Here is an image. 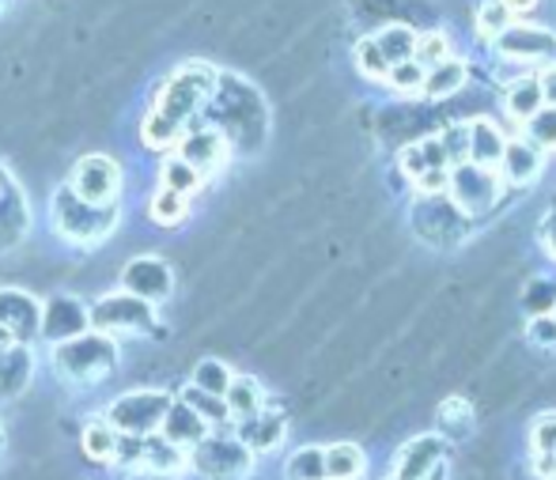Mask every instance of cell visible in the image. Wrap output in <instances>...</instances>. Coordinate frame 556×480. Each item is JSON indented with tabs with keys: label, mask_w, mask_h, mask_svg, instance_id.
Segmentation results:
<instances>
[{
	"label": "cell",
	"mask_w": 556,
	"mask_h": 480,
	"mask_svg": "<svg viewBox=\"0 0 556 480\" xmlns=\"http://www.w3.org/2000/svg\"><path fill=\"white\" fill-rule=\"evenodd\" d=\"M216 88H220V73L205 61H186L175 76L160 88L152 114L144 117L140 132H144L148 148H175L186 129L201 117V110L213 102Z\"/></svg>",
	"instance_id": "6da1fadb"
},
{
	"label": "cell",
	"mask_w": 556,
	"mask_h": 480,
	"mask_svg": "<svg viewBox=\"0 0 556 480\" xmlns=\"http://www.w3.org/2000/svg\"><path fill=\"white\" fill-rule=\"evenodd\" d=\"M50 364L53 375L68 386H96L103 379H111L117 367V341L106 333H88L73 337V341H61L50 349Z\"/></svg>",
	"instance_id": "7a4b0ae2"
},
{
	"label": "cell",
	"mask_w": 556,
	"mask_h": 480,
	"mask_svg": "<svg viewBox=\"0 0 556 480\" xmlns=\"http://www.w3.org/2000/svg\"><path fill=\"white\" fill-rule=\"evenodd\" d=\"M117 219H122V209H117V204H88L68 190V186H61L50 201L53 231H58L65 242H73V247H96V242H106L114 235Z\"/></svg>",
	"instance_id": "3957f363"
},
{
	"label": "cell",
	"mask_w": 556,
	"mask_h": 480,
	"mask_svg": "<svg viewBox=\"0 0 556 480\" xmlns=\"http://www.w3.org/2000/svg\"><path fill=\"white\" fill-rule=\"evenodd\" d=\"M170 401H175V393L163 390V386H152V390H129V393H122V397H114V405L106 408L103 420L111 424L117 435L148 439L160 431Z\"/></svg>",
	"instance_id": "277c9868"
},
{
	"label": "cell",
	"mask_w": 556,
	"mask_h": 480,
	"mask_svg": "<svg viewBox=\"0 0 556 480\" xmlns=\"http://www.w3.org/2000/svg\"><path fill=\"white\" fill-rule=\"evenodd\" d=\"M446 201L462 212V216H484L500 204L504 197V178L500 170H489V167H477V163H454L446 170Z\"/></svg>",
	"instance_id": "5b68a950"
},
{
	"label": "cell",
	"mask_w": 556,
	"mask_h": 480,
	"mask_svg": "<svg viewBox=\"0 0 556 480\" xmlns=\"http://www.w3.org/2000/svg\"><path fill=\"white\" fill-rule=\"evenodd\" d=\"M88 321L96 333H106L114 341L117 337H140L155 329V306L129 295V291H114V295H103L88 306Z\"/></svg>",
	"instance_id": "8992f818"
},
{
	"label": "cell",
	"mask_w": 556,
	"mask_h": 480,
	"mask_svg": "<svg viewBox=\"0 0 556 480\" xmlns=\"http://www.w3.org/2000/svg\"><path fill=\"white\" fill-rule=\"evenodd\" d=\"M186 466L205 480H242L254 469V454L239 443L235 435H208L186 454Z\"/></svg>",
	"instance_id": "52a82bcc"
},
{
	"label": "cell",
	"mask_w": 556,
	"mask_h": 480,
	"mask_svg": "<svg viewBox=\"0 0 556 480\" xmlns=\"http://www.w3.org/2000/svg\"><path fill=\"white\" fill-rule=\"evenodd\" d=\"M492 46H496V53L504 61H519V65L538 68V65H549L556 58V30L542 27V23L515 20Z\"/></svg>",
	"instance_id": "ba28073f"
},
{
	"label": "cell",
	"mask_w": 556,
	"mask_h": 480,
	"mask_svg": "<svg viewBox=\"0 0 556 480\" xmlns=\"http://www.w3.org/2000/svg\"><path fill=\"white\" fill-rule=\"evenodd\" d=\"M68 190L88 204H117V193H122V167H117L111 155H99V152L84 155L73 167Z\"/></svg>",
	"instance_id": "9c48e42d"
},
{
	"label": "cell",
	"mask_w": 556,
	"mask_h": 480,
	"mask_svg": "<svg viewBox=\"0 0 556 480\" xmlns=\"http://www.w3.org/2000/svg\"><path fill=\"white\" fill-rule=\"evenodd\" d=\"M175 155L186 163V167L198 170L201 182H205V178H213L216 170L227 163V155H231V140H227L216 125H193V129H186L182 140L175 144Z\"/></svg>",
	"instance_id": "30bf717a"
},
{
	"label": "cell",
	"mask_w": 556,
	"mask_h": 480,
	"mask_svg": "<svg viewBox=\"0 0 556 480\" xmlns=\"http://www.w3.org/2000/svg\"><path fill=\"white\" fill-rule=\"evenodd\" d=\"M91 321H88V303L76 295H50L42 303V318H38V337L46 344H61V341H73V337L88 333Z\"/></svg>",
	"instance_id": "8fae6325"
},
{
	"label": "cell",
	"mask_w": 556,
	"mask_h": 480,
	"mask_svg": "<svg viewBox=\"0 0 556 480\" xmlns=\"http://www.w3.org/2000/svg\"><path fill=\"white\" fill-rule=\"evenodd\" d=\"M122 291L144 299V303H163L175 291V273L163 257H132L122 273Z\"/></svg>",
	"instance_id": "7c38bea8"
},
{
	"label": "cell",
	"mask_w": 556,
	"mask_h": 480,
	"mask_svg": "<svg viewBox=\"0 0 556 480\" xmlns=\"http://www.w3.org/2000/svg\"><path fill=\"white\" fill-rule=\"evenodd\" d=\"M38 318H42V303L23 288H0V326L12 333L15 344L27 349L38 337Z\"/></svg>",
	"instance_id": "4fadbf2b"
},
{
	"label": "cell",
	"mask_w": 556,
	"mask_h": 480,
	"mask_svg": "<svg viewBox=\"0 0 556 480\" xmlns=\"http://www.w3.org/2000/svg\"><path fill=\"white\" fill-rule=\"evenodd\" d=\"M446 439L440 435H417L394 454V469L390 480H425L440 462H446Z\"/></svg>",
	"instance_id": "5bb4252c"
},
{
	"label": "cell",
	"mask_w": 556,
	"mask_h": 480,
	"mask_svg": "<svg viewBox=\"0 0 556 480\" xmlns=\"http://www.w3.org/2000/svg\"><path fill=\"white\" fill-rule=\"evenodd\" d=\"M30 227V212H27V197L15 186V178L8 170H0V254L15 250L27 239Z\"/></svg>",
	"instance_id": "9a60e30c"
},
{
	"label": "cell",
	"mask_w": 556,
	"mask_h": 480,
	"mask_svg": "<svg viewBox=\"0 0 556 480\" xmlns=\"http://www.w3.org/2000/svg\"><path fill=\"white\" fill-rule=\"evenodd\" d=\"M496 170H500V178H504V186H530V182H538V178H542L545 152L530 144V140H522V137H507Z\"/></svg>",
	"instance_id": "2e32d148"
},
{
	"label": "cell",
	"mask_w": 556,
	"mask_h": 480,
	"mask_svg": "<svg viewBox=\"0 0 556 480\" xmlns=\"http://www.w3.org/2000/svg\"><path fill=\"white\" fill-rule=\"evenodd\" d=\"M285 435H288V420L277 413V408H262V413L235 424V439H239L250 454L277 451V446L285 443Z\"/></svg>",
	"instance_id": "e0dca14e"
},
{
	"label": "cell",
	"mask_w": 556,
	"mask_h": 480,
	"mask_svg": "<svg viewBox=\"0 0 556 480\" xmlns=\"http://www.w3.org/2000/svg\"><path fill=\"white\" fill-rule=\"evenodd\" d=\"M155 435H163L170 446H178V451H186L190 454L193 446L201 443V439H208L213 435V428H208L205 420H201L198 413H193L186 401H170V408H167V416H163V424H160V431Z\"/></svg>",
	"instance_id": "ac0fdd59"
},
{
	"label": "cell",
	"mask_w": 556,
	"mask_h": 480,
	"mask_svg": "<svg viewBox=\"0 0 556 480\" xmlns=\"http://www.w3.org/2000/svg\"><path fill=\"white\" fill-rule=\"evenodd\" d=\"M504 144H507L504 129H500L492 117H473V122H469V163L496 170L500 155H504Z\"/></svg>",
	"instance_id": "d6986e66"
},
{
	"label": "cell",
	"mask_w": 556,
	"mask_h": 480,
	"mask_svg": "<svg viewBox=\"0 0 556 480\" xmlns=\"http://www.w3.org/2000/svg\"><path fill=\"white\" fill-rule=\"evenodd\" d=\"M542 106H545V96H542V84H538V73H527V76H519V80L507 84L504 110L519 129H522V122H530Z\"/></svg>",
	"instance_id": "ffe728a7"
},
{
	"label": "cell",
	"mask_w": 556,
	"mask_h": 480,
	"mask_svg": "<svg viewBox=\"0 0 556 480\" xmlns=\"http://www.w3.org/2000/svg\"><path fill=\"white\" fill-rule=\"evenodd\" d=\"M186 451L170 446L163 435H148L144 439V458H140V473L148 477H178L186 473Z\"/></svg>",
	"instance_id": "44dd1931"
},
{
	"label": "cell",
	"mask_w": 556,
	"mask_h": 480,
	"mask_svg": "<svg viewBox=\"0 0 556 480\" xmlns=\"http://www.w3.org/2000/svg\"><path fill=\"white\" fill-rule=\"evenodd\" d=\"M466 84H469V65L462 58H446L425 73V88H420V96L425 99H451L454 91H462Z\"/></svg>",
	"instance_id": "7402d4cb"
},
{
	"label": "cell",
	"mask_w": 556,
	"mask_h": 480,
	"mask_svg": "<svg viewBox=\"0 0 556 480\" xmlns=\"http://www.w3.org/2000/svg\"><path fill=\"white\" fill-rule=\"evenodd\" d=\"M224 405H227V416H231V424L247 420V416L262 413L265 408V390L257 379H250V375H235L231 386H227L224 393Z\"/></svg>",
	"instance_id": "603a6c76"
},
{
	"label": "cell",
	"mask_w": 556,
	"mask_h": 480,
	"mask_svg": "<svg viewBox=\"0 0 556 480\" xmlns=\"http://www.w3.org/2000/svg\"><path fill=\"white\" fill-rule=\"evenodd\" d=\"M30 371H35V359L23 344L0 352V397H15L30 386Z\"/></svg>",
	"instance_id": "cb8c5ba5"
},
{
	"label": "cell",
	"mask_w": 556,
	"mask_h": 480,
	"mask_svg": "<svg viewBox=\"0 0 556 480\" xmlns=\"http://www.w3.org/2000/svg\"><path fill=\"white\" fill-rule=\"evenodd\" d=\"M397 163H402V170L409 175V182H417V178L428 175V170H451L440 137H428V140H420V144H409Z\"/></svg>",
	"instance_id": "d4e9b609"
},
{
	"label": "cell",
	"mask_w": 556,
	"mask_h": 480,
	"mask_svg": "<svg viewBox=\"0 0 556 480\" xmlns=\"http://www.w3.org/2000/svg\"><path fill=\"white\" fill-rule=\"evenodd\" d=\"M371 42L379 46L382 61L394 68V65H402V61H413V50H417V30L405 27V23H387L382 30H375Z\"/></svg>",
	"instance_id": "484cf974"
},
{
	"label": "cell",
	"mask_w": 556,
	"mask_h": 480,
	"mask_svg": "<svg viewBox=\"0 0 556 480\" xmlns=\"http://www.w3.org/2000/svg\"><path fill=\"white\" fill-rule=\"evenodd\" d=\"M326 480H359L367 473V454L356 443H333L323 446Z\"/></svg>",
	"instance_id": "4316f807"
},
{
	"label": "cell",
	"mask_w": 556,
	"mask_h": 480,
	"mask_svg": "<svg viewBox=\"0 0 556 480\" xmlns=\"http://www.w3.org/2000/svg\"><path fill=\"white\" fill-rule=\"evenodd\" d=\"M473 431V405L466 397H446L440 405V439L462 443Z\"/></svg>",
	"instance_id": "83f0119b"
},
{
	"label": "cell",
	"mask_w": 556,
	"mask_h": 480,
	"mask_svg": "<svg viewBox=\"0 0 556 480\" xmlns=\"http://www.w3.org/2000/svg\"><path fill=\"white\" fill-rule=\"evenodd\" d=\"M148 216L155 219L160 227H178L186 216H190V197L175 193V190H155L152 201H148Z\"/></svg>",
	"instance_id": "f1b7e54d"
},
{
	"label": "cell",
	"mask_w": 556,
	"mask_h": 480,
	"mask_svg": "<svg viewBox=\"0 0 556 480\" xmlns=\"http://www.w3.org/2000/svg\"><path fill=\"white\" fill-rule=\"evenodd\" d=\"M231 379H235V371L224 364V359L205 356L198 367H193L190 386H193V390H201V393H213V397H224L227 386H231Z\"/></svg>",
	"instance_id": "f546056e"
},
{
	"label": "cell",
	"mask_w": 556,
	"mask_h": 480,
	"mask_svg": "<svg viewBox=\"0 0 556 480\" xmlns=\"http://www.w3.org/2000/svg\"><path fill=\"white\" fill-rule=\"evenodd\" d=\"M178 401H186V405H190L193 413H198L201 420H205L213 431H216V428H227V424H231L224 397H213V393H201V390H193V386H186V390L178 393Z\"/></svg>",
	"instance_id": "4dcf8cb0"
},
{
	"label": "cell",
	"mask_w": 556,
	"mask_h": 480,
	"mask_svg": "<svg viewBox=\"0 0 556 480\" xmlns=\"http://www.w3.org/2000/svg\"><path fill=\"white\" fill-rule=\"evenodd\" d=\"M519 137L530 140L534 148H542L545 155L556 152V106H542L530 122H522Z\"/></svg>",
	"instance_id": "1f68e13d"
},
{
	"label": "cell",
	"mask_w": 556,
	"mask_h": 480,
	"mask_svg": "<svg viewBox=\"0 0 556 480\" xmlns=\"http://www.w3.org/2000/svg\"><path fill=\"white\" fill-rule=\"evenodd\" d=\"M80 446L91 462H111L114 458V446H117V431L106 420H91L80 435Z\"/></svg>",
	"instance_id": "d6a6232c"
},
{
	"label": "cell",
	"mask_w": 556,
	"mask_h": 480,
	"mask_svg": "<svg viewBox=\"0 0 556 480\" xmlns=\"http://www.w3.org/2000/svg\"><path fill=\"white\" fill-rule=\"evenodd\" d=\"M511 23H515V15L507 12L504 0H481V8H477V35H481L484 42H496Z\"/></svg>",
	"instance_id": "836d02e7"
},
{
	"label": "cell",
	"mask_w": 556,
	"mask_h": 480,
	"mask_svg": "<svg viewBox=\"0 0 556 480\" xmlns=\"http://www.w3.org/2000/svg\"><path fill=\"white\" fill-rule=\"evenodd\" d=\"M160 186H163V190H175V193L190 197V193L201 190V175L193 167H186V163L178 160L175 152H170L167 163L160 167Z\"/></svg>",
	"instance_id": "e575fe53"
},
{
	"label": "cell",
	"mask_w": 556,
	"mask_h": 480,
	"mask_svg": "<svg viewBox=\"0 0 556 480\" xmlns=\"http://www.w3.org/2000/svg\"><path fill=\"white\" fill-rule=\"evenodd\" d=\"M288 480H326V458L323 446H300L285 466Z\"/></svg>",
	"instance_id": "d590c367"
},
{
	"label": "cell",
	"mask_w": 556,
	"mask_h": 480,
	"mask_svg": "<svg viewBox=\"0 0 556 480\" xmlns=\"http://www.w3.org/2000/svg\"><path fill=\"white\" fill-rule=\"evenodd\" d=\"M522 306H527L530 318L538 314H553L556 311V280L553 277H534L522 291Z\"/></svg>",
	"instance_id": "8d00e7d4"
},
{
	"label": "cell",
	"mask_w": 556,
	"mask_h": 480,
	"mask_svg": "<svg viewBox=\"0 0 556 480\" xmlns=\"http://www.w3.org/2000/svg\"><path fill=\"white\" fill-rule=\"evenodd\" d=\"M451 58V42H446L443 30H432V35H417V50H413V61H417L420 68H435L440 61Z\"/></svg>",
	"instance_id": "74e56055"
},
{
	"label": "cell",
	"mask_w": 556,
	"mask_h": 480,
	"mask_svg": "<svg viewBox=\"0 0 556 480\" xmlns=\"http://www.w3.org/2000/svg\"><path fill=\"white\" fill-rule=\"evenodd\" d=\"M356 68H359V76H367V80H382L387 84V73H390V65L382 61V53H379V46L371 42V38H359L356 42Z\"/></svg>",
	"instance_id": "f35d334b"
},
{
	"label": "cell",
	"mask_w": 556,
	"mask_h": 480,
	"mask_svg": "<svg viewBox=\"0 0 556 480\" xmlns=\"http://www.w3.org/2000/svg\"><path fill=\"white\" fill-rule=\"evenodd\" d=\"M387 84L397 96H420V88H425V68H420L417 61H402V65H394L387 73Z\"/></svg>",
	"instance_id": "ab89813d"
},
{
	"label": "cell",
	"mask_w": 556,
	"mask_h": 480,
	"mask_svg": "<svg viewBox=\"0 0 556 480\" xmlns=\"http://www.w3.org/2000/svg\"><path fill=\"white\" fill-rule=\"evenodd\" d=\"M440 144L446 152V163H466L469 160V122H451L440 132Z\"/></svg>",
	"instance_id": "60d3db41"
},
{
	"label": "cell",
	"mask_w": 556,
	"mask_h": 480,
	"mask_svg": "<svg viewBox=\"0 0 556 480\" xmlns=\"http://www.w3.org/2000/svg\"><path fill=\"white\" fill-rule=\"evenodd\" d=\"M140 458H144V439H137V435H117L111 466L122 469V473H140Z\"/></svg>",
	"instance_id": "b9f144b4"
},
{
	"label": "cell",
	"mask_w": 556,
	"mask_h": 480,
	"mask_svg": "<svg viewBox=\"0 0 556 480\" xmlns=\"http://www.w3.org/2000/svg\"><path fill=\"white\" fill-rule=\"evenodd\" d=\"M530 454H556V413H542L530 428Z\"/></svg>",
	"instance_id": "7bdbcfd3"
},
{
	"label": "cell",
	"mask_w": 556,
	"mask_h": 480,
	"mask_svg": "<svg viewBox=\"0 0 556 480\" xmlns=\"http://www.w3.org/2000/svg\"><path fill=\"white\" fill-rule=\"evenodd\" d=\"M527 337L538 349H556V314H538V318H530Z\"/></svg>",
	"instance_id": "ee69618b"
},
{
	"label": "cell",
	"mask_w": 556,
	"mask_h": 480,
	"mask_svg": "<svg viewBox=\"0 0 556 480\" xmlns=\"http://www.w3.org/2000/svg\"><path fill=\"white\" fill-rule=\"evenodd\" d=\"M542 247L549 250V257H556V204L545 212V219H542Z\"/></svg>",
	"instance_id": "f6af8a7d"
},
{
	"label": "cell",
	"mask_w": 556,
	"mask_h": 480,
	"mask_svg": "<svg viewBox=\"0 0 556 480\" xmlns=\"http://www.w3.org/2000/svg\"><path fill=\"white\" fill-rule=\"evenodd\" d=\"M530 466H534L538 477L553 480L556 477V454H530Z\"/></svg>",
	"instance_id": "bcb514c9"
},
{
	"label": "cell",
	"mask_w": 556,
	"mask_h": 480,
	"mask_svg": "<svg viewBox=\"0 0 556 480\" xmlns=\"http://www.w3.org/2000/svg\"><path fill=\"white\" fill-rule=\"evenodd\" d=\"M538 84H542L545 106H556V65H549L545 73H538Z\"/></svg>",
	"instance_id": "7dc6e473"
},
{
	"label": "cell",
	"mask_w": 556,
	"mask_h": 480,
	"mask_svg": "<svg viewBox=\"0 0 556 480\" xmlns=\"http://www.w3.org/2000/svg\"><path fill=\"white\" fill-rule=\"evenodd\" d=\"M507 4V12L515 15V20H519V15H530L538 8V0H504Z\"/></svg>",
	"instance_id": "c3c4849f"
},
{
	"label": "cell",
	"mask_w": 556,
	"mask_h": 480,
	"mask_svg": "<svg viewBox=\"0 0 556 480\" xmlns=\"http://www.w3.org/2000/svg\"><path fill=\"white\" fill-rule=\"evenodd\" d=\"M446 473H451V469H446V462H440V466H435L425 480H446Z\"/></svg>",
	"instance_id": "681fc988"
},
{
	"label": "cell",
	"mask_w": 556,
	"mask_h": 480,
	"mask_svg": "<svg viewBox=\"0 0 556 480\" xmlns=\"http://www.w3.org/2000/svg\"><path fill=\"white\" fill-rule=\"evenodd\" d=\"M12 344H15V341H12V333H8V329L0 326V352H4V349H12Z\"/></svg>",
	"instance_id": "f907efd6"
},
{
	"label": "cell",
	"mask_w": 556,
	"mask_h": 480,
	"mask_svg": "<svg viewBox=\"0 0 556 480\" xmlns=\"http://www.w3.org/2000/svg\"><path fill=\"white\" fill-rule=\"evenodd\" d=\"M0 454H4V428H0Z\"/></svg>",
	"instance_id": "816d5d0a"
},
{
	"label": "cell",
	"mask_w": 556,
	"mask_h": 480,
	"mask_svg": "<svg viewBox=\"0 0 556 480\" xmlns=\"http://www.w3.org/2000/svg\"><path fill=\"white\" fill-rule=\"evenodd\" d=\"M4 8H8V0H0V12H4Z\"/></svg>",
	"instance_id": "f5cc1de1"
},
{
	"label": "cell",
	"mask_w": 556,
	"mask_h": 480,
	"mask_svg": "<svg viewBox=\"0 0 556 480\" xmlns=\"http://www.w3.org/2000/svg\"><path fill=\"white\" fill-rule=\"evenodd\" d=\"M553 480H556V477H553Z\"/></svg>",
	"instance_id": "db71d44e"
},
{
	"label": "cell",
	"mask_w": 556,
	"mask_h": 480,
	"mask_svg": "<svg viewBox=\"0 0 556 480\" xmlns=\"http://www.w3.org/2000/svg\"><path fill=\"white\" fill-rule=\"evenodd\" d=\"M553 314H556V311H553Z\"/></svg>",
	"instance_id": "11a10c76"
}]
</instances>
